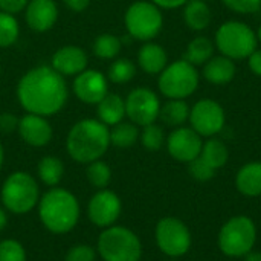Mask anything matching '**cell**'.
I'll return each mask as SVG.
<instances>
[{"instance_id":"obj_1","label":"cell","mask_w":261,"mask_h":261,"mask_svg":"<svg viewBox=\"0 0 261 261\" xmlns=\"http://www.w3.org/2000/svg\"><path fill=\"white\" fill-rule=\"evenodd\" d=\"M17 99L26 113L54 116L69 99L66 78L47 64L29 69L17 83Z\"/></svg>"},{"instance_id":"obj_2","label":"cell","mask_w":261,"mask_h":261,"mask_svg":"<svg viewBox=\"0 0 261 261\" xmlns=\"http://www.w3.org/2000/svg\"><path fill=\"white\" fill-rule=\"evenodd\" d=\"M110 147V128L96 118L76 121L66 136L67 154L78 164L101 159Z\"/></svg>"},{"instance_id":"obj_3","label":"cell","mask_w":261,"mask_h":261,"mask_svg":"<svg viewBox=\"0 0 261 261\" xmlns=\"http://www.w3.org/2000/svg\"><path fill=\"white\" fill-rule=\"evenodd\" d=\"M38 217L41 225L52 234L70 232L81 214V206L73 193L66 188H49L38 200Z\"/></svg>"},{"instance_id":"obj_4","label":"cell","mask_w":261,"mask_h":261,"mask_svg":"<svg viewBox=\"0 0 261 261\" xmlns=\"http://www.w3.org/2000/svg\"><path fill=\"white\" fill-rule=\"evenodd\" d=\"M3 208L15 216L31 213L40 200V188L35 177L26 171L11 173L0 190Z\"/></svg>"},{"instance_id":"obj_5","label":"cell","mask_w":261,"mask_h":261,"mask_svg":"<svg viewBox=\"0 0 261 261\" xmlns=\"http://www.w3.org/2000/svg\"><path fill=\"white\" fill-rule=\"evenodd\" d=\"M96 252L102 261H141L142 243L132 229L113 225L99 234Z\"/></svg>"},{"instance_id":"obj_6","label":"cell","mask_w":261,"mask_h":261,"mask_svg":"<svg viewBox=\"0 0 261 261\" xmlns=\"http://www.w3.org/2000/svg\"><path fill=\"white\" fill-rule=\"evenodd\" d=\"M257 242V226L252 219L237 216L229 219L219 232V249L231 258L245 257L251 252Z\"/></svg>"},{"instance_id":"obj_7","label":"cell","mask_w":261,"mask_h":261,"mask_svg":"<svg viewBox=\"0 0 261 261\" xmlns=\"http://www.w3.org/2000/svg\"><path fill=\"white\" fill-rule=\"evenodd\" d=\"M124 23L132 38L151 41L162 31L164 17L159 6H156L153 2L139 0L127 8Z\"/></svg>"},{"instance_id":"obj_8","label":"cell","mask_w":261,"mask_h":261,"mask_svg":"<svg viewBox=\"0 0 261 261\" xmlns=\"http://www.w3.org/2000/svg\"><path fill=\"white\" fill-rule=\"evenodd\" d=\"M257 35L254 31L242 21H226L216 34V46L231 60L248 58L257 49Z\"/></svg>"},{"instance_id":"obj_9","label":"cell","mask_w":261,"mask_h":261,"mask_svg":"<svg viewBox=\"0 0 261 261\" xmlns=\"http://www.w3.org/2000/svg\"><path fill=\"white\" fill-rule=\"evenodd\" d=\"M159 90L168 99H184L193 95L199 86V73L196 66L185 60L167 64L159 73Z\"/></svg>"},{"instance_id":"obj_10","label":"cell","mask_w":261,"mask_h":261,"mask_svg":"<svg viewBox=\"0 0 261 261\" xmlns=\"http://www.w3.org/2000/svg\"><path fill=\"white\" fill-rule=\"evenodd\" d=\"M154 239L159 251L171 258L185 255L193 243L188 226L176 217H164L158 222Z\"/></svg>"},{"instance_id":"obj_11","label":"cell","mask_w":261,"mask_h":261,"mask_svg":"<svg viewBox=\"0 0 261 261\" xmlns=\"http://www.w3.org/2000/svg\"><path fill=\"white\" fill-rule=\"evenodd\" d=\"M125 99V116L130 122L138 127H145L148 124L156 122L159 118L161 101L158 95L147 87L133 89Z\"/></svg>"},{"instance_id":"obj_12","label":"cell","mask_w":261,"mask_h":261,"mask_svg":"<svg viewBox=\"0 0 261 261\" xmlns=\"http://www.w3.org/2000/svg\"><path fill=\"white\" fill-rule=\"evenodd\" d=\"M190 122L202 138H213L225 127V110L213 99H202L190 110Z\"/></svg>"},{"instance_id":"obj_13","label":"cell","mask_w":261,"mask_h":261,"mask_svg":"<svg viewBox=\"0 0 261 261\" xmlns=\"http://www.w3.org/2000/svg\"><path fill=\"white\" fill-rule=\"evenodd\" d=\"M122 213V202L119 196L107 188L98 190L87 205V216L98 228H109L116 223Z\"/></svg>"},{"instance_id":"obj_14","label":"cell","mask_w":261,"mask_h":261,"mask_svg":"<svg viewBox=\"0 0 261 261\" xmlns=\"http://www.w3.org/2000/svg\"><path fill=\"white\" fill-rule=\"evenodd\" d=\"M73 93L78 101L96 106L109 93V80L101 70L86 69L73 78Z\"/></svg>"},{"instance_id":"obj_15","label":"cell","mask_w":261,"mask_h":261,"mask_svg":"<svg viewBox=\"0 0 261 261\" xmlns=\"http://www.w3.org/2000/svg\"><path fill=\"white\" fill-rule=\"evenodd\" d=\"M167 150L170 156L179 162H191L200 156L202 151V136L190 127H177L173 130L167 141Z\"/></svg>"},{"instance_id":"obj_16","label":"cell","mask_w":261,"mask_h":261,"mask_svg":"<svg viewBox=\"0 0 261 261\" xmlns=\"http://www.w3.org/2000/svg\"><path fill=\"white\" fill-rule=\"evenodd\" d=\"M17 133L20 139L35 148L46 147L54 138V128L46 116L26 113L18 119Z\"/></svg>"},{"instance_id":"obj_17","label":"cell","mask_w":261,"mask_h":261,"mask_svg":"<svg viewBox=\"0 0 261 261\" xmlns=\"http://www.w3.org/2000/svg\"><path fill=\"white\" fill-rule=\"evenodd\" d=\"M89 64V57L86 50L81 46L75 44H66L58 47L52 58H50V67L57 70L60 75L64 78L67 76H76L83 70L87 69Z\"/></svg>"},{"instance_id":"obj_18","label":"cell","mask_w":261,"mask_h":261,"mask_svg":"<svg viewBox=\"0 0 261 261\" xmlns=\"http://www.w3.org/2000/svg\"><path fill=\"white\" fill-rule=\"evenodd\" d=\"M60 11L55 0H29L24 9V18L29 29L34 32L50 31L57 20Z\"/></svg>"},{"instance_id":"obj_19","label":"cell","mask_w":261,"mask_h":261,"mask_svg":"<svg viewBox=\"0 0 261 261\" xmlns=\"http://www.w3.org/2000/svg\"><path fill=\"white\" fill-rule=\"evenodd\" d=\"M138 64L148 75L161 73L168 64V55L165 49L153 41H145V44L138 52Z\"/></svg>"},{"instance_id":"obj_20","label":"cell","mask_w":261,"mask_h":261,"mask_svg":"<svg viewBox=\"0 0 261 261\" xmlns=\"http://www.w3.org/2000/svg\"><path fill=\"white\" fill-rule=\"evenodd\" d=\"M124 118H125V99L121 95L109 92L96 104V119H99L109 128L124 121Z\"/></svg>"},{"instance_id":"obj_21","label":"cell","mask_w":261,"mask_h":261,"mask_svg":"<svg viewBox=\"0 0 261 261\" xmlns=\"http://www.w3.org/2000/svg\"><path fill=\"white\" fill-rule=\"evenodd\" d=\"M236 187L246 197L261 196V162L245 164L236 176Z\"/></svg>"},{"instance_id":"obj_22","label":"cell","mask_w":261,"mask_h":261,"mask_svg":"<svg viewBox=\"0 0 261 261\" xmlns=\"http://www.w3.org/2000/svg\"><path fill=\"white\" fill-rule=\"evenodd\" d=\"M236 75V64L228 57H213L205 63L203 76L213 84H226Z\"/></svg>"},{"instance_id":"obj_23","label":"cell","mask_w":261,"mask_h":261,"mask_svg":"<svg viewBox=\"0 0 261 261\" xmlns=\"http://www.w3.org/2000/svg\"><path fill=\"white\" fill-rule=\"evenodd\" d=\"M184 20L193 31H203L211 23V9L203 0H188L184 9Z\"/></svg>"},{"instance_id":"obj_24","label":"cell","mask_w":261,"mask_h":261,"mask_svg":"<svg viewBox=\"0 0 261 261\" xmlns=\"http://www.w3.org/2000/svg\"><path fill=\"white\" fill-rule=\"evenodd\" d=\"M38 179L49 188L58 187L64 176V164L57 156H43L37 165Z\"/></svg>"},{"instance_id":"obj_25","label":"cell","mask_w":261,"mask_h":261,"mask_svg":"<svg viewBox=\"0 0 261 261\" xmlns=\"http://www.w3.org/2000/svg\"><path fill=\"white\" fill-rule=\"evenodd\" d=\"M159 119L170 127H182L190 119V107L184 99H168L159 110Z\"/></svg>"},{"instance_id":"obj_26","label":"cell","mask_w":261,"mask_h":261,"mask_svg":"<svg viewBox=\"0 0 261 261\" xmlns=\"http://www.w3.org/2000/svg\"><path fill=\"white\" fill-rule=\"evenodd\" d=\"M139 128L133 122L121 121L110 128V145L116 148H130L139 141Z\"/></svg>"},{"instance_id":"obj_27","label":"cell","mask_w":261,"mask_h":261,"mask_svg":"<svg viewBox=\"0 0 261 261\" xmlns=\"http://www.w3.org/2000/svg\"><path fill=\"white\" fill-rule=\"evenodd\" d=\"M214 54V44L208 37H196L190 44L187 46L184 60L191 63L193 66L205 64L213 58Z\"/></svg>"},{"instance_id":"obj_28","label":"cell","mask_w":261,"mask_h":261,"mask_svg":"<svg viewBox=\"0 0 261 261\" xmlns=\"http://www.w3.org/2000/svg\"><path fill=\"white\" fill-rule=\"evenodd\" d=\"M200 158L208 165H211L214 170H219L226 165V162L229 159V151H228V147L225 145V142H222L220 139L211 138L202 145Z\"/></svg>"},{"instance_id":"obj_29","label":"cell","mask_w":261,"mask_h":261,"mask_svg":"<svg viewBox=\"0 0 261 261\" xmlns=\"http://www.w3.org/2000/svg\"><path fill=\"white\" fill-rule=\"evenodd\" d=\"M122 49V41L115 34H101L93 40L92 50L101 60H115Z\"/></svg>"},{"instance_id":"obj_30","label":"cell","mask_w":261,"mask_h":261,"mask_svg":"<svg viewBox=\"0 0 261 261\" xmlns=\"http://www.w3.org/2000/svg\"><path fill=\"white\" fill-rule=\"evenodd\" d=\"M136 75V66L128 58H115L107 69V80L113 84L130 83Z\"/></svg>"},{"instance_id":"obj_31","label":"cell","mask_w":261,"mask_h":261,"mask_svg":"<svg viewBox=\"0 0 261 261\" xmlns=\"http://www.w3.org/2000/svg\"><path fill=\"white\" fill-rule=\"evenodd\" d=\"M86 176L92 187H95L96 190H104L112 180V170L107 162L98 159L87 164Z\"/></svg>"},{"instance_id":"obj_32","label":"cell","mask_w":261,"mask_h":261,"mask_svg":"<svg viewBox=\"0 0 261 261\" xmlns=\"http://www.w3.org/2000/svg\"><path fill=\"white\" fill-rule=\"evenodd\" d=\"M20 37V26L12 14L0 11V47H9L17 43Z\"/></svg>"},{"instance_id":"obj_33","label":"cell","mask_w":261,"mask_h":261,"mask_svg":"<svg viewBox=\"0 0 261 261\" xmlns=\"http://www.w3.org/2000/svg\"><path fill=\"white\" fill-rule=\"evenodd\" d=\"M139 141L145 150L158 151L164 147L167 139H165V133H164L162 127L153 122V124L142 127V132L139 135Z\"/></svg>"},{"instance_id":"obj_34","label":"cell","mask_w":261,"mask_h":261,"mask_svg":"<svg viewBox=\"0 0 261 261\" xmlns=\"http://www.w3.org/2000/svg\"><path fill=\"white\" fill-rule=\"evenodd\" d=\"M0 261H26L24 246L14 239L0 242Z\"/></svg>"},{"instance_id":"obj_35","label":"cell","mask_w":261,"mask_h":261,"mask_svg":"<svg viewBox=\"0 0 261 261\" xmlns=\"http://www.w3.org/2000/svg\"><path fill=\"white\" fill-rule=\"evenodd\" d=\"M188 171L191 174L193 179H196L197 182H208L216 176V171L211 165H208L200 156L193 159L191 162H188Z\"/></svg>"},{"instance_id":"obj_36","label":"cell","mask_w":261,"mask_h":261,"mask_svg":"<svg viewBox=\"0 0 261 261\" xmlns=\"http://www.w3.org/2000/svg\"><path fill=\"white\" fill-rule=\"evenodd\" d=\"M96 254V249L90 245H75L67 251L66 261H95Z\"/></svg>"},{"instance_id":"obj_37","label":"cell","mask_w":261,"mask_h":261,"mask_svg":"<svg viewBox=\"0 0 261 261\" xmlns=\"http://www.w3.org/2000/svg\"><path fill=\"white\" fill-rule=\"evenodd\" d=\"M223 3L240 14H252L261 8V0H223Z\"/></svg>"},{"instance_id":"obj_38","label":"cell","mask_w":261,"mask_h":261,"mask_svg":"<svg viewBox=\"0 0 261 261\" xmlns=\"http://www.w3.org/2000/svg\"><path fill=\"white\" fill-rule=\"evenodd\" d=\"M18 119L14 113L9 112H3L0 113V133L3 135H11L14 132H17L18 128Z\"/></svg>"},{"instance_id":"obj_39","label":"cell","mask_w":261,"mask_h":261,"mask_svg":"<svg viewBox=\"0 0 261 261\" xmlns=\"http://www.w3.org/2000/svg\"><path fill=\"white\" fill-rule=\"evenodd\" d=\"M29 0H0V11L6 14L17 15L23 12L28 6Z\"/></svg>"},{"instance_id":"obj_40","label":"cell","mask_w":261,"mask_h":261,"mask_svg":"<svg viewBox=\"0 0 261 261\" xmlns=\"http://www.w3.org/2000/svg\"><path fill=\"white\" fill-rule=\"evenodd\" d=\"M63 3L66 5L67 9H70L73 12H83L84 9L89 8L90 0H63Z\"/></svg>"},{"instance_id":"obj_41","label":"cell","mask_w":261,"mask_h":261,"mask_svg":"<svg viewBox=\"0 0 261 261\" xmlns=\"http://www.w3.org/2000/svg\"><path fill=\"white\" fill-rule=\"evenodd\" d=\"M248 58H249V67H251V70L257 76H261V50L255 49Z\"/></svg>"},{"instance_id":"obj_42","label":"cell","mask_w":261,"mask_h":261,"mask_svg":"<svg viewBox=\"0 0 261 261\" xmlns=\"http://www.w3.org/2000/svg\"><path fill=\"white\" fill-rule=\"evenodd\" d=\"M156 6L159 8H165V9H174L179 6H185V3L188 0H151Z\"/></svg>"},{"instance_id":"obj_43","label":"cell","mask_w":261,"mask_h":261,"mask_svg":"<svg viewBox=\"0 0 261 261\" xmlns=\"http://www.w3.org/2000/svg\"><path fill=\"white\" fill-rule=\"evenodd\" d=\"M243 261H261V252L252 249L251 252H248V254L243 257Z\"/></svg>"},{"instance_id":"obj_44","label":"cell","mask_w":261,"mask_h":261,"mask_svg":"<svg viewBox=\"0 0 261 261\" xmlns=\"http://www.w3.org/2000/svg\"><path fill=\"white\" fill-rule=\"evenodd\" d=\"M8 225V214H6V210L5 208H0V232L5 231Z\"/></svg>"},{"instance_id":"obj_45","label":"cell","mask_w":261,"mask_h":261,"mask_svg":"<svg viewBox=\"0 0 261 261\" xmlns=\"http://www.w3.org/2000/svg\"><path fill=\"white\" fill-rule=\"evenodd\" d=\"M3 162H5V148H3V145L0 142V170L3 167Z\"/></svg>"},{"instance_id":"obj_46","label":"cell","mask_w":261,"mask_h":261,"mask_svg":"<svg viewBox=\"0 0 261 261\" xmlns=\"http://www.w3.org/2000/svg\"><path fill=\"white\" fill-rule=\"evenodd\" d=\"M257 38L261 41V26H260V29H258V34H257Z\"/></svg>"},{"instance_id":"obj_47","label":"cell","mask_w":261,"mask_h":261,"mask_svg":"<svg viewBox=\"0 0 261 261\" xmlns=\"http://www.w3.org/2000/svg\"><path fill=\"white\" fill-rule=\"evenodd\" d=\"M0 75H2V66H0Z\"/></svg>"},{"instance_id":"obj_48","label":"cell","mask_w":261,"mask_h":261,"mask_svg":"<svg viewBox=\"0 0 261 261\" xmlns=\"http://www.w3.org/2000/svg\"><path fill=\"white\" fill-rule=\"evenodd\" d=\"M203 2H210V0H203Z\"/></svg>"}]
</instances>
